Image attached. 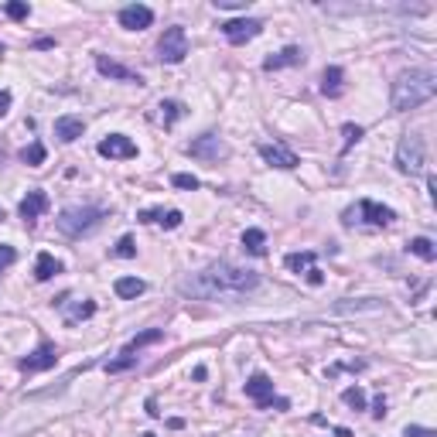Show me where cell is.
I'll return each instance as SVG.
<instances>
[{"label": "cell", "instance_id": "603a6c76", "mask_svg": "<svg viewBox=\"0 0 437 437\" xmlns=\"http://www.w3.org/2000/svg\"><path fill=\"white\" fill-rule=\"evenodd\" d=\"M113 290H116V297H123V301H134V297H140V294L147 290V284H144L140 277H120V280L113 284Z\"/></svg>", "mask_w": 437, "mask_h": 437}, {"label": "cell", "instance_id": "8fae6325", "mask_svg": "<svg viewBox=\"0 0 437 437\" xmlns=\"http://www.w3.org/2000/svg\"><path fill=\"white\" fill-rule=\"evenodd\" d=\"M96 151H99V158H109V161H130V158H137V144H134L127 134H109V137H103Z\"/></svg>", "mask_w": 437, "mask_h": 437}, {"label": "cell", "instance_id": "f1b7e54d", "mask_svg": "<svg viewBox=\"0 0 437 437\" xmlns=\"http://www.w3.org/2000/svg\"><path fill=\"white\" fill-rule=\"evenodd\" d=\"M342 403L352 410H365V393L359 386H349V390H342Z\"/></svg>", "mask_w": 437, "mask_h": 437}, {"label": "cell", "instance_id": "1f68e13d", "mask_svg": "<svg viewBox=\"0 0 437 437\" xmlns=\"http://www.w3.org/2000/svg\"><path fill=\"white\" fill-rule=\"evenodd\" d=\"M3 14H7L10 21H24V17L31 14V7H28L24 0H10V3H3Z\"/></svg>", "mask_w": 437, "mask_h": 437}, {"label": "cell", "instance_id": "2e32d148", "mask_svg": "<svg viewBox=\"0 0 437 437\" xmlns=\"http://www.w3.org/2000/svg\"><path fill=\"white\" fill-rule=\"evenodd\" d=\"M96 69H99V76H106V79H120V83H144L134 69H127V65H120V62H113V58H106V55H96Z\"/></svg>", "mask_w": 437, "mask_h": 437}, {"label": "cell", "instance_id": "7c38bea8", "mask_svg": "<svg viewBox=\"0 0 437 437\" xmlns=\"http://www.w3.org/2000/svg\"><path fill=\"white\" fill-rule=\"evenodd\" d=\"M222 28V34H226V41H233V45H243V41H250V38H257L263 31V21L257 17H233V21H226V24H219Z\"/></svg>", "mask_w": 437, "mask_h": 437}, {"label": "cell", "instance_id": "484cf974", "mask_svg": "<svg viewBox=\"0 0 437 437\" xmlns=\"http://www.w3.org/2000/svg\"><path fill=\"white\" fill-rule=\"evenodd\" d=\"M243 250H246L250 257H263V253H266V233H263V229H246V233H243Z\"/></svg>", "mask_w": 437, "mask_h": 437}, {"label": "cell", "instance_id": "d4e9b609", "mask_svg": "<svg viewBox=\"0 0 437 437\" xmlns=\"http://www.w3.org/2000/svg\"><path fill=\"white\" fill-rule=\"evenodd\" d=\"M158 109H161V123H164V127H175L181 116H188V106L178 103V99H164Z\"/></svg>", "mask_w": 437, "mask_h": 437}, {"label": "cell", "instance_id": "f35d334b", "mask_svg": "<svg viewBox=\"0 0 437 437\" xmlns=\"http://www.w3.org/2000/svg\"><path fill=\"white\" fill-rule=\"evenodd\" d=\"M7 109H10V92H7V89H0V116H3Z\"/></svg>", "mask_w": 437, "mask_h": 437}, {"label": "cell", "instance_id": "4fadbf2b", "mask_svg": "<svg viewBox=\"0 0 437 437\" xmlns=\"http://www.w3.org/2000/svg\"><path fill=\"white\" fill-rule=\"evenodd\" d=\"M45 212H48V195H45L41 188H31V191L21 198V205H17V215H21L28 226H34Z\"/></svg>", "mask_w": 437, "mask_h": 437}, {"label": "cell", "instance_id": "6da1fadb", "mask_svg": "<svg viewBox=\"0 0 437 437\" xmlns=\"http://www.w3.org/2000/svg\"><path fill=\"white\" fill-rule=\"evenodd\" d=\"M257 287H260V273L219 260V263H209L202 273L188 277V280L181 284V294L202 297V301H215V297H219V301H236V297L253 294Z\"/></svg>", "mask_w": 437, "mask_h": 437}, {"label": "cell", "instance_id": "d590c367", "mask_svg": "<svg viewBox=\"0 0 437 437\" xmlns=\"http://www.w3.org/2000/svg\"><path fill=\"white\" fill-rule=\"evenodd\" d=\"M372 417H376V420H383V417H386V396H383V393L372 400Z\"/></svg>", "mask_w": 437, "mask_h": 437}, {"label": "cell", "instance_id": "5bb4252c", "mask_svg": "<svg viewBox=\"0 0 437 437\" xmlns=\"http://www.w3.org/2000/svg\"><path fill=\"white\" fill-rule=\"evenodd\" d=\"M260 158L266 164H273V168H284V171H294L301 161H297V154L294 151H287L284 144H260Z\"/></svg>", "mask_w": 437, "mask_h": 437}, {"label": "cell", "instance_id": "9c48e42d", "mask_svg": "<svg viewBox=\"0 0 437 437\" xmlns=\"http://www.w3.org/2000/svg\"><path fill=\"white\" fill-rule=\"evenodd\" d=\"M184 154L215 164V161H226V158H229V144H226L222 137H215V134H202V137H195V140L184 147Z\"/></svg>", "mask_w": 437, "mask_h": 437}, {"label": "cell", "instance_id": "8d00e7d4", "mask_svg": "<svg viewBox=\"0 0 437 437\" xmlns=\"http://www.w3.org/2000/svg\"><path fill=\"white\" fill-rule=\"evenodd\" d=\"M403 437H437L431 427H417V424H410L407 431H403Z\"/></svg>", "mask_w": 437, "mask_h": 437}, {"label": "cell", "instance_id": "277c9868", "mask_svg": "<svg viewBox=\"0 0 437 437\" xmlns=\"http://www.w3.org/2000/svg\"><path fill=\"white\" fill-rule=\"evenodd\" d=\"M393 219H396V212L390 209V205H379V202H372V198H362L359 205H352L342 212V222L345 226H355V222H362V226H372V229H383V226H393Z\"/></svg>", "mask_w": 437, "mask_h": 437}, {"label": "cell", "instance_id": "74e56055", "mask_svg": "<svg viewBox=\"0 0 437 437\" xmlns=\"http://www.w3.org/2000/svg\"><path fill=\"white\" fill-rule=\"evenodd\" d=\"M304 277H308V284H311V287H321V284H325V273H321L318 266H315L311 273H304Z\"/></svg>", "mask_w": 437, "mask_h": 437}, {"label": "cell", "instance_id": "4dcf8cb0", "mask_svg": "<svg viewBox=\"0 0 437 437\" xmlns=\"http://www.w3.org/2000/svg\"><path fill=\"white\" fill-rule=\"evenodd\" d=\"M362 134H365V130H362L359 123H345V127H342V137H345V144H342V154H349L352 144H359V140H362Z\"/></svg>", "mask_w": 437, "mask_h": 437}, {"label": "cell", "instance_id": "e0dca14e", "mask_svg": "<svg viewBox=\"0 0 437 437\" xmlns=\"http://www.w3.org/2000/svg\"><path fill=\"white\" fill-rule=\"evenodd\" d=\"M58 308H62V318H65V325H69V328L96 315V301H69V297H62V301H58Z\"/></svg>", "mask_w": 437, "mask_h": 437}, {"label": "cell", "instance_id": "9a60e30c", "mask_svg": "<svg viewBox=\"0 0 437 437\" xmlns=\"http://www.w3.org/2000/svg\"><path fill=\"white\" fill-rule=\"evenodd\" d=\"M120 24H123L127 31H144V28L154 24V10L144 7V3H130V7L120 10Z\"/></svg>", "mask_w": 437, "mask_h": 437}, {"label": "cell", "instance_id": "cb8c5ba5", "mask_svg": "<svg viewBox=\"0 0 437 437\" xmlns=\"http://www.w3.org/2000/svg\"><path fill=\"white\" fill-rule=\"evenodd\" d=\"M315 260H318V253L315 250H304V253H287L284 263L294 270V273H311L315 270Z\"/></svg>", "mask_w": 437, "mask_h": 437}, {"label": "cell", "instance_id": "b9f144b4", "mask_svg": "<svg viewBox=\"0 0 437 437\" xmlns=\"http://www.w3.org/2000/svg\"><path fill=\"white\" fill-rule=\"evenodd\" d=\"M144 437H158V434H144Z\"/></svg>", "mask_w": 437, "mask_h": 437}, {"label": "cell", "instance_id": "7a4b0ae2", "mask_svg": "<svg viewBox=\"0 0 437 437\" xmlns=\"http://www.w3.org/2000/svg\"><path fill=\"white\" fill-rule=\"evenodd\" d=\"M434 92H437V76L431 69H410V72H400L396 76L390 106L396 113H407V109H417V106L431 103Z\"/></svg>", "mask_w": 437, "mask_h": 437}, {"label": "cell", "instance_id": "ffe728a7", "mask_svg": "<svg viewBox=\"0 0 437 437\" xmlns=\"http://www.w3.org/2000/svg\"><path fill=\"white\" fill-rule=\"evenodd\" d=\"M83 130H86V120H83V116H58V120H55V137H58L62 144L79 140Z\"/></svg>", "mask_w": 437, "mask_h": 437}, {"label": "cell", "instance_id": "836d02e7", "mask_svg": "<svg viewBox=\"0 0 437 437\" xmlns=\"http://www.w3.org/2000/svg\"><path fill=\"white\" fill-rule=\"evenodd\" d=\"M10 263H17V250L7 246V243H0V270H7Z\"/></svg>", "mask_w": 437, "mask_h": 437}, {"label": "cell", "instance_id": "7402d4cb", "mask_svg": "<svg viewBox=\"0 0 437 437\" xmlns=\"http://www.w3.org/2000/svg\"><path fill=\"white\" fill-rule=\"evenodd\" d=\"M62 273V260H55L52 253H38V260H34V280H52V277H58Z\"/></svg>", "mask_w": 437, "mask_h": 437}, {"label": "cell", "instance_id": "30bf717a", "mask_svg": "<svg viewBox=\"0 0 437 437\" xmlns=\"http://www.w3.org/2000/svg\"><path fill=\"white\" fill-rule=\"evenodd\" d=\"M55 362H58V349H55L48 339H41L38 349L17 362V369H21V372H45V369H55Z\"/></svg>", "mask_w": 437, "mask_h": 437}, {"label": "cell", "instance_id": "ba28073f", "mask_svg": "<svg viewBox=\"0 0 437 437\" xmlns=\"http://www.w3.org/2000/svg\"><path fill=\"white\" fill-rule=\"evenodd\" d=\"M184 55H188V34L181 24H171L158 41V58L168 65H178V62H184Z\"/></svg>", "mask_w": 437, "mask_h": 437}, {"label": "cell", "instance_id": "52a82bcc", "mask_svg": "<svg viewBox=\"0 0 437 437\" xmlns=\"http://www.w3.org/2000/svg\"><path fill=\"white\" fill-rule=\"evenodd\" d=\"M246 396L260 407V410H290V400L273 396V379L266 372H253L246 379Z\"/></svg>", "mask_w": 437, "mask_h": 437}, {"label": "cell", "instance_id": "5b68a950", "mask_svg": "<svg viewBox=\"0 0 437 437\" xmlns=\"http://www.w3.org/2000/svg\"><path fill=\"white\" fill-rule=\"evenodd\" d=\"M427 164V147H424V137L420 134H403L400 144H396V168L403 175H420Z\"/></svg>", "mask_w": 437, "mask_h": 437}, {"label": "cell", "instance_id": "f546056e", "mask_svg": "<svg viewBox=\"0 0 437 437\" xmlns=\"http://www.w3.org/2000/svg\"><path fill=\"white\" fill-rule=\"evenodd\" d=\"M113 257H120V260H134V257H137V243H134V236H123V239L113 246Z\"/></svg>", "mask_w": 437, "mask_h": 437}, {"label": "cell", "instance_id": "8992f818", "mask_svg": "<svg viewBox=\"0 0 437 437\" xmlns=\"http://www.w3.org/2000/svg\"><path fill=\"white\" fill-rule=\"evenodd\" d=\"M164 339V332L161 328H147V332H140V335H134L127 345H123V352H120V359H109L103 369L109 372V376H116V372H127V369H134L137 365V352L147 349V345H154V342H161Z\"/></svg>", "mask_w": 437, "mask_h": 437}, {"label": "cell", "instance_id": "60d3db41", "mask_svg": "<svg viewBox=\"0 0 437 437\" xmlns=\"http://www.w3.org/2000/svg\"><path fill=\"white\" fill-rule=\"evenodd\" d=\"M0 222H3V209H0Z\"/></svg>", "mask_w": 437, "mask_h": 437}, {"label": "cell", "instance_id": "ab89813d", "mask_svg": "<svg viewBox=\"0 0 437 437\" xmlns=\"http://www.w3.org/2000/svg\"><path fill=\"white\" fill-rule=\"evenodd\" d=\"M335 437H352L349 427H335Z\"/></svg>", "mask_w": 437, "mask_h": 437}, {"label": "cell", "instance_id": "83f0119b", "mask_svg": "<svg viewBox=\"0 0 437 437\" xmlns=\"http://www.w3.org/2000/svg\"><path fill=\"white\" fill-rule=\"evenodd\" d=\"M45 158H48V151H45V144H41V140H31V144L21 151V161H24L28 168H41V164H45Z\"/></svg>", "mask_w": 437, "mask_h": 437}, {"label": "cell", "instance_id": "d6a6232c", "mask_svg": "<svg viewBox=\"0 0 437 437\" xmlns=\"http://www.w3.org/2000/svg\"><path fill=\"white\" fill-rule=\"evenodd\" d=\"M171 184H175V188H184V191H195V188H202V181H198L195 175H175V178H171Z\"/></svg>", "mask_w": 437, "mask_h": 437}, {"label": "cell", "instance_id": "44dd1931", "mask_svg": "<svg viewBox=\"0 0 437 437\" xmlns=\"http://www.w3.org/2000/svg\"><path fill=\"white\" fill-rule=\"evenodd\" d=\"M321 92H325L328 99H339V96L345 92V72H342L339 65H328V69H325V76H321Z\"/></svg>", "mask_w": 437, "mask_h": 437}, {"label": "cell", "instance_id": "ac0fdd59", "mask_svg": "<svg viewBox=\"0 0 437 437\" xmlns=\"http://www.w3.org/2000/svg\"><path fill=\"white\" fill-rule=\"evenodd\" d=\"M301 62H304V52H301L297 45H290V48H284V52H277V55H266V58H263V72H277V69L301 65Z\"/></svg>", "mask_w": 437, "mask_h": 437}, {"label": "cell", "instance_id": "e575fe53", "mask_svg": "<svg viewBox=\"0 0 437 437\" xmlns=\"http://www.w3.org/2000/svg\"><path fill=\"white\" fill-rule=\"evenodd\" d=\"M219 10H246V0H215Z\"/></svg>", "mask_w": 437, "mask_h": 437}, {"label": "cell", "instance_id": "4316f807", "mask_svg": "<svg viewBox=\"0 0 437 437\" xmlns=\"http://www.w3.org/2000/svg\"><path fill=\"white\" fill-rule=\"evenodd\" d=\"M407 250H410L414 257L427 260V263L437 260V246H434V239H427V236H417V239H410V243H407Z\"/></svg>", "mask_w": 437, "mask_h": 437}, {"label": "cell", "instance_id": "d6986e66", "mask_svg": "<svg viewBox=\"0 0 437 437\" xmlns=\"http://www.w3.org/2000/svg\"><path fill=\"white\" fill-rule=\"evenodd\" d=\"M137 219H140V222H158V226H164V229H178V226L184 222V215H181L178 209H168V212H164V209H140Z\"/></svg>", "mask_w": 437, "mask_h": 437}, {"label": "cell", "instance_id": "3957f363", "mask_svg": "<svg viewBox=\"0 0 437 437\" xmlns=\"http://www.w3.org/2000/svg\"><path fill=\"white\" fill-rule=\"evenodd\" d=\"M106 219V209H96V205H76V209H65L62 215H58V233L62 236H69V239H79V236H86L92 233L99 222Z\"/></svg>", "mask_w": 437, "mask_h": 437}]
</instances>
